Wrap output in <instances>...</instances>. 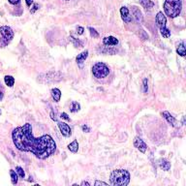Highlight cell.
<instances>
[{
  "label": "cell",
  "instance_id": "cell-15",
  "mask_svg": "<svg viewBox=\"0 0 186 186\" xmlns=\"http://www.w3.org/2000/svg\"><path fill=\"white\" fill-rule=\"evenodd\" d=\"M51 97L54 99L55 102H59L60 98H61V91L58 88H52L51 90Z\"/></svg>",
  "mask_w": 186,
  "mask_h": 186
},
{
  "label": "cell",
  "instance_id": "cell-6",
  "mask_svg": "<svg viewBox=\"0 0 186 186\" xmlns=\"http://www.w3.org/2000/svg\"><path fill=\"white\" fill-rule=\"evenodd\" d=\"M0 34L2 35V40L0 41V47H6L14 38V31L9 26H1L0 27Z\"/></svg>",
  "mask_w": 186,
  "mask_h": 186
},
{
  "label": "cell",
  "instance_id": "cell-7",
  "mask_svg": "<svg viewBox=\"0 0 186 186\" xmlns=\"http://www.w3.org/2000/svg\"><path fill=\"white\" fill-rule=\"evenodd\" d=\"M156 23L158 25V27L160 30H163L166 27V23H167V19L165 17V15L162 12H159L156 16Z\"/></svg>",
  "mask_w": 186,
  "mask_h": 186
},
{
  "label": "cell",
  "instance_id": "cell-24",
  "mask_svg": "<svg viewBox=\"0 0 186 186\" xmlns=\"http://www.w3.org/2000/svg\"><path fill=\"white\" fill-rule=\"evenodd\" d=\"M16 173L18 174L19 177H20L22 178H24V177H25V173H24L23 169L22 167H17V168H16Z\"/></svg>",
  "mask_w": 186,
  "mask_h": 186
},
{
  "label": "cell",
  "instance_id": "cell-26",
  "mask_svg": "<svg viewBox=\"0 0 186 186\" xmlns=\"http://www.w3.org/2000/svg\"><path fill=\"white\" fill-rule=\"evenodd\" d=\"M147 90H148L147 79H143V91H145V93H147Z\"/></svg>",
  "mask_w": 186,
  "mask_h": 186
},
{
  "label": "cell",
  "instance_id": "cell-37",
  "mask_svg": "<svg viewBox=\"0 0 186 186\" xmlns=\"http://www.w3.org/2000/svg\"><path fill=\"white\" fill-rule=\"evenodd\" d=\"M66 1H69V0H66Z\"/></svg>",
  "mask_w": 186,
  "mask_h": 186
},
{
  "label": "cell",
  "instance_id": "cell-8",
  "mask_svg": "<svg viewBox=\"0 0 186 186\" xmlns=\"http://www.w3.org/2000/svg\"><path fill=\"white\" fill-rule=\"evenodd\" d=\"M134 146L142 153H145L146 151V149H147L146 143L143 142L140 137H136L134 139Z\"/></svg>",
  "mask_w": 186,
  "mask_h": 186
},
{
  "label": "cell",
  "instance_id": "cell-18",
  "mask_svg": "<svg viewBox=\"0 0 186 186\" xmlns=\"http://www.w3.org/2000/svg\"><path fill=\"white\" fill-rule=\"evenodd\" d=\"M68 149L70 150L71 152H73V153H76V152H78V150H79V142H78V141H73L70 145L68 146Z\"/></svg>",
  "mask_w": 186,
  "mask_h": 186
},
{
  "label": "cell",
  "instance_id": "cell-22",
  "mask_svg": "<svg viewBox=\"0 0 186 186\" xmlns=\"http://www.w3.org/2000/svg\"><path fill=\"white\" fill-rule=\"evenodd\" d=\"M177 52L180 55V56H185V47H184V43H181L177 49Z\"/></svg>",
  "mask_w": 186,
  "mask_h": 186
},
{
  "label": "cell",
  "instance_id": "cell-5",
  "mask_svg": "<svg viewBox=\"0 0 186 186\" xmlns=\"http://www.w3.org/2000/svg\"><path fill=\"white\" fill-rule=\"evenodd\" d=\"M92 74L96 79H104L109 76L110 69L103 62H98L92 67Z\"/></svg>",
  "mask_w": 186,
  "mask_h": 186
},
{
  "label": "cell",
  "instance_id": "cell-2",
  "mask_svg": "<svg viewBox=\"0 0 186 186\" xmlns=\"http://www.w3.org/2000/svg\"><path fill=\"white\" fill-rule=\"evenodd\" d=\"M110 179L114 186H126L130 181V174L126 170H114L111 172Z\"/></svg>",
  "mask_w": 186,
  "mask_h": 186
},
{
  "label": "cell",
  "instance_id": "cell-30",
  "mask_svg": "<svg viewBox=\"0 0 186 186\" xmlns=\"http://www.w3.org/2000/svg\"><path fill=\"white\" fill-rule=\"evenodd\" d=\"M61 118L65 119V120H67V121H70V120H71L70 118H69L68 114H67L66 113H62V114H61Z\"/></svg>",
  "mask_w": 186,
  "mask_h": 186
},
{
  "label": "cell",
  "instance_id": "cell-12",
  "mask_svg": "<svg viewBox=\"0 0 186 186\" xmlns=\"http://www.w3.org/2000/svg\"><path fill=\"white\" fill-rule=\"evenodd\" d=\"M120 14H121V18H122V19H123L126 23H131L132 18L130 17V15H129V10H128V8H126V7H121V9H120Z\"/></svg>",
  "mask_w": 186,
  "mask_h": 186
},
{
  "label": "cell",
  "instance_id": "cell-19",
  "mask_svg": "<svg viewBox=\"0 0 186 186\" xmlns=\"http://www.w3.org/2000/svg\"><path fill=\"white\" fill-rule=\"evenodd\" d=\"M4 81H5V83H6V86H8L9 87H12L15 84V79L12 76H5Z\"/></svg>",
  "mask_w": 186,
  "mask_h": 186
},
{
  "label": "cell",
  "instance_id": "cell-3",
  "mask_svg": "<svg viewBox=\"0 0 186 186\" xmlns=\"http://www.w3.org/2000/svg\"><path fill=\"white\" fill-rule=\"evenodd\" d=\"M182 9L181 0H166L164 3V10L170 18H177Z\"/></svg>",
  "mask_w": 186,
  "mask_h": 186
},
{
  "label": "cell",
  "instance_id": "cell-28",
  "mask_svg": "<svg viewBox=\"0 0 186 186\" xmlns=\"http://www.w3.org/2000/svg\"><path fill=\"white\" fill-rule=\"evenodd\" d=\"M94 185L95 186H99V185H105V186H107V185H109L107 182H104V181H100V180H96V181H95V183H94Z\"/></svg>",
  "mask_w": 186,
  "mask_h": 186
},
{
  "label": "cell",
  "instance_id": "cell-10",
  "mask_svg": "<svg viewBox=\"0 0 186 186\" xmlns=\"http://www.w3.org/2000/svg\"><path fill=\"white\" fill-rule=\"evenodd\" d=\"M87 56H88V51H84L82 52V54H79L77 56L76 61H77V63H78V65H79V68H82L83 63H84V61H86V59L87 58Z\"/></svg>",
  "mask_w": 186,
  "mask_h": 186
},
{
  "label": "cell",
  "instance_id": "cell-31",
  "mask_svg": "<svg viewBox=\"0 0 186 186\" xmlns=\"http://www.w3.org/2000/svg\"><path fill=\"white\" fill-rule=\"evenodd\" d=\"M82 131H83V132H86V133L90 132V128H89V127H88L87 125H82Z\"/></svg>",
  "mask_w": 186,
  "mask_h": 186
},
{
  "label": "cell",
  "instance_id": "cell-25",
  "mask_svg": "<svg viewBox=\"0 0 186 186\" xmlns=\"http://www.w3.org/2000/svg\"><path fill=\"white\" fill-rule=\"evenodd\" d=\"M88 30H89V32H90V35H91L93 38H98V37H99V33L94 28L88 27Z\"/></svg>",
  "mask_w": 186,
  "mask_h": 186
},
{
  "label": "cell",
  "instance_id": "cell-23",
  "mask_svg": "<svg viewBox=\"0 0 186 186\" xmlns=\"http://www.w3.org/2000/svg\"><path fill=\"white\" fill-rule=\"evenodd\" d=\"M71 41L73 42V44L75 45V47H82L83 46L82 42H81L79 39H76L75 37H73V36H71Z\"/></svg>",
  "mask_w": 186,
  "mask_h": 186
},
{
  "label": "cell",
  "instance_id": "cell-11",
  "mask_svg": "<svg viewBox=\"0 0 186 186\" xmlns=\"http://www.w3.org/2000/svg\"><path fill=\"white\" fill-rule=\"evenodd\" d=\"M162 115H163V118L166 119L170 124H172L173 126H177V120L175 119L174 116L169 113V111H163L162 113Z\"/></svg>",
  "mask_w": 186,
  "mask_h": 186
},
{
  "label": "cell",
  "instance_id": "cell-14",
  "mask_svg": "<svg viewBox=\"0 0 186 186\" xmlns=\"http://www.w3.org/2000/svg\"><path fill=\"white\" fill-rule=\"evenodd\" d=\"M158 164H159L160 169H162L163 171H169V170L171 169V163L164 158H161L160 160L158 161Z\"/></svg>",
  "mask_w": 186,
  "mask_h": 186
},
{
  "label": "cell",
  "instance_id": "cell-21",
  "mask_svg": "<svg viewBox=\"0 0 186 186\" xmlns=\"http://www.w3.org/2000/svg\"><path fill=\"white\" fill-rule=\"evenodd\" d=\"M10 175H11V180L12 183L15 185L18 183V174L16 173L14 170H10Z\"/></svg>",
  "mask_w": 186,
  "mask_h": 186
},
{
  "label": "cell",
  "instance_id": "cell-13",
  "mask_svg": "<svg viewBox=\"0 0 186 186\" xmlns=\"http://www.w3.org/2000/svg\"><path fill=\"white\" fill-rule=\"evenodd\" d=\"M103 44L105 46H116L118 44V40L114 36L105 37L103 39Z\"/></svg>",
  "mask_w": 186,
  "mask_h": 186
},
{
  "label": "cell",
  "instance_id": "cell-29",
  "mask_svg": "<svg viewBox=\"0 0 186 186\" xmlns=\"http://www.w3.org/2000/svg\"><path fill=\"white\" fill-rule=\"evenodd\" d=\"M83 31H84V28L82 27V26H78V27H77V33L78 34H79V35L83 34Z\"/></svg>",
  "mask_w": 186,
  "mask_h": 186
},
{
  "label": "cell",
  "instance_id": "cell-35",
  "mask_svg": "<svg viewBox=\"0 0 186 186\" xmlns=\"http://www.w3.org/2000/svg\"><path fill=\"white\" fill-rule=\"evenodd\" d=\"M51 118L54 119V121H56L57 119H56V118H55V114H54V113H51Z\"/></svg>",
  "mask_w": 186,
  "mask_h": 186
},
{
  "label": "cell",
  "instance_id": "cell-34",
  "mask_svg": "<svg viewBox=\"0 0 186 186\" xmlns=\"http://www.w3.org/2000/svg\"><path fill=\"white\" fill-rule=\"evenodd\" d=\"M81 185H82V186H90L89 182H87V181H82V182L81 183Z\"/></svg>",
  "mask_w": 186,
  "mask_h": 186
},
{
  "label": "cell",
  "instance_id": "cell-36",
  "mask_svg": "<svg viewBox=\"0 0 186 186\" xmlns=\"http://www.w3.org/2000/svg\"><path fill=\"white\" fill-rule=\"evenodd\" d=\"M2 99H3V92L0 90V101H1Z\"/></svg>",
  "mask_w": 186,
  "mask_h": 186
},
{
  "label": "cell",
  "instance_id": "cell-16",
  "mask_svg": "<svg viewBox=\"0 0 186 186\" xmlns=\"http://www.w3.org/2000/svg\"><path fill=\"white\" fill-rule=\"evenodd\" d=\"M133 15H134L135 19L137 20L138 23H142V12L140 11L139 8L133 7Z\"/></svg>",
  "mask_w": 186,
  "mask_h": 186
},
{
  "label": "cell",
  "instance_id": "cell-27",
  "mask_svg": "<svg viewBox=\"0 0 186 186\" xmlns=\"http://www.w3.org/2000/svg\"><path fill=\"white\" fill-rule=\"evenodd\" d=\"M39 9V4H37V3H35L34 4V6H33V8L32 9H30V12H31V14H34L37 10Z\"/></svg>",
  "mask_w": 186,
  "mask_h": 186
},
{
  "label": "cell",
  "instance_id": "cell-38",
  "mask_svg": "<svg viewBox=\"0 0 186 186\" xmlns=\"http://www.w3.org/2000/svg\"><path fill=\"white\" fill-rule=\"evenodd\" d=\"M0 113H1V111H0Z\"/></svg>",
  "mask_w": 186,
  "mask_h": 186
},
{
  "label": "cell",
  "instance_id": "cell-32",
  "mask_svg": "<svg viewBox=\"0 0 186 186\" xmlns=\"http://www.w3.org/2000/svg\"><path fill=\"white\" fill-rule=\"evenodd\" d=\"M9 3H11L13 5H16V4H19V0H8Z\"/></svg>",
  "mask_w": 186,
  "mask_h": 186
},
{
  "label": "cell",
  "instance_id": "cell-4",
  "mask_svg": "<svg viewBox=\"0 0 186 186\" xmlns=\"http://www.w3.org/2000/svg\"><path fill=\"white\" fill-rule=\"evenodd\" d=\"M37 81L40 83H54L58 82L64 79V75L58 71H51L47 73H42L37 77Z\"/></svg>",
  "mask_w": 186,
  "mask_h": 186
},
{
  "label": "cell",
  "instance_id": "cell-20",
  "mask_svg": "<svg viewBox=\"0 0 186 186\" xmlns=\"http://www.w3.org/2000/svg\"><path fill=\"white\" fill-rule=\"evenodd\" d=\"M79 110H81V105H79L78 102H75V101H73L72 105H71L70 111H72V113H77V111H79Z\"/></svg>",
  "mask_w": 186,
  "mask_h": 186
},
{
  "label": "cell",
  "instance_id": "cell-9",
  "mask_svg": "<svg viewBox=\"0 0 186 186\" xmlns=\"http://www.w3.org/2000/svg\"><path fill=\"white\" fill-rule=\"evenodd\" d=\"M58 128H59L61 134L64 137H70L72 135L70 126L66 124L65 122H58Z\"/></svg>",
  "mask_w": 186,
  "mask_h": 186
},
{
  "label": "cell",
  "instance_id": "cell-1",
  "mask_svg": "<svg viewBox=\"0 0 186 186\" xmlns=\"http://www.w3.org/2000/svg\"><path fill=\"white\" fill-rule=\"evenodd\" d=\"M13 142L20 151L31 152L39 159H46L56 150V143L50 135L35 138L32 133V126L26 123L17 127L12 133Z\"/></svg>",
  "mask_w": 186,
  "mask_h": 186
},
{
  "label": "cell",
  "instance_id": "cell-33",
  "mask_svg": "<svg viewBox=\"0 0 186 186\" xmlns=\"http://www.w3.org/2000/svg\"><path fill=\"white\" fill-rule=\"evenodd\" d=\"M26 2V5H27L28 7H31V4L33 3V0H25Z\"/></svg>",
  "mask_w": 186,
  "mask_h": 186
},
{
  "label": "cell",
  "instance_id": "cell-17",
  "mask_svg": "<svg viewBox=\"0 0 186 186\" xmlns=\"http://www.w3.org/2000/svg\"><path fill=\"white\" fill-rule=\"evenodd\" d=\"M140 2L142 4V6L146 10H151L154 6V3L151 0H140Z\"/></svg>",
  "mask_w": 186,
  "mask_h": 186
}]
</instances>
